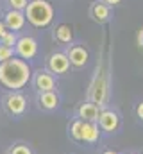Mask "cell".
<instances>
[{
  "mask_svg": "<svg viewBox=\"0 0 143 154\" xmlns=\"http://www.w3.org/2000/svg\"><path fill=\"white\" fill-rule=\"evenodd\" d=\"M31 66L20 57H11L0 63V84L11 91L22 90L31 81Z\"/></svg>",
  "mask_w": 143,
  "mask_h": 154,
  "instance_id": "obj_1",
  "label": "cell"
},
{
  "mask_svg": "<svg viewBox=\"0 0 143 154\" xmlns=\"http://www.w3.org/2000/svg\"><path fill=\"white\" fill-rule=\"evenodd\" d=\"M23 14L25 20L34 27H47L54 18V9L47 0H31Z\"/></svg>",
  "mask_w": 143,
  "mask_h": 154,
  "instance_id": "obj_2",
  "label": "cell"
},
{
  "mask_svg": "<svg viewBox=\"0 0 143 154\" xmlns=\"http://www.w3.org/2000/svg\"><path fill=\"white\" fill-rule=\"evenodd\" d=\"M4 109L13 116H20L27 111V99L20 91H11L4 99Z\"/></svg>",
  "mask_w": 143,
  "mask_h": 154,
  "instance_id": "obj_3",
  "label": "cell"
},
{
  "mask_svg": "<svg viewBox=\"0 0 143 154\" xmlns=\"http://www.w3.org/2000/svg\"><path fill=\"white\" fill-rule=\"evenodd\" d=\"M14 54L23 59V61H29L32 59L36 54H38V43L34 38L31 36H22V38L16 39V45H14Z\"/></svg>",
  "mask_w": 143,
  "mask_h": 154,
  "instance_id": "obj_4",
  "label": "cell"
},
{
  "mask_svg": "<svg viewBox=\"0 0 143 154\" xmlns=\"http://www.w3.org/2000/svg\"><path fill=\"white\" fill-rule=\"evenodd\" d=\"M4 23H5V27H7V31H11V32H16V31H20V29H23V25H25V14H23V11H14V9H11V11H7L5 14H4V20H2Z\"/></svg>",
  "mask_w": 143,
  "mask_h": 154,
  "instance_id": "obj_5",
  "label": "cell"
},
{
  "mask_svg": "<svg viewBox=\"0 0 143 154\" xmlns=\"http://www.w3.org/2000/svg\"><path fill=\"white\" fill-rule=\"evenodd\" d=\"M68 68H70V61H68L66 54L56 52L48 57V70L52 74H66Z\"/></svg>",
  "mask_w": 143,
  "mask_h": 154,
  "instance_id": "obj_6",
  "label": "cell"
},
{
  "mask_svg": "<svg viewBox=\"0 0 143 154\" xmlns=\"http://www.w3.org/2000/svg\"><path fill=\"white\" fill-rule=\"evenodd\" d=\"M34 86L38 88L39 93H43V91H54L56 79H54V75L50 72L39 70V72H36V75H34Z\"/></svg>",
  "mask_w": 143,
  "mask_h": 154,
  "instance_id": "obj_7",
  "label": "cell"
},
{
  "mask_svg": "<svg viewBox=\"0 0 143 154\" xmlns=\"http://www.w3.org/2000/svg\"><path fill=\"white\" fill-rule=\"evenodd\" d=\"M66 57H68L70 65H73V66H84V65L88 63V52H86L84 47H79V45L70 47Z\"/></svg>",
  "mask_w": 143,
  "mask_h": 154,
  "instance_id": "obj_8",
  "label": "cell"
},
{
  "mask_svg": "<svg viewBox=\"0 0 143 154\" xmlns=\"http://www.w3.org/2000/svg\"><path fill=\"white\" fill-rule=\"evenodd\" d=\"M99 124H100L102 131L113 133V131L118 129L120 120H118V115H116L114 111H102V113L99 115Z\"/></svg>",
  "mask_w": 143,
  "mask_h": 154,
  "instance_id": "obj_9",
  "label": "cell"
},
{
  "mask_svg": "<svg viewBox=\"0 0 143 154\" xmlns=\"http://www.w3.org/2000/svg\"><path fill=\"white\" fill-rule=\"evenodd\" d=\"M99 127L95 125V122H82V129H81V142L86 143H95L99 140Z\"/></svg>",
  "mask_w": 143,
  "mask_h": 154,
  "instance_id": "obj_10",
  "label": "cell"
},
{
  "mask_svg": "<svg viewBox=\"0 0 143 154\" xmlns=\"http://www.w3.org/2000/svg\"><path fill=\"white\" fill-rule=\"evenodd\" d=\"M99 118V108L93 102H84L79 108V120L82 122H95Z\"/></svg>",
  "mask_w": 143,
  "mask_h": 154,
  "instance_id": "obj_11",
  "label": "cell"
},
{
  "mask_svg": "<svg viewBox=\"0 0 143 154\" xmlns=\"http://www.w3.org/2000/svg\"><path fill=\"white\" fill-rule=\"evenodd\" d=\"M106 79H104V75H100L97 81H95V84H93V91H91V95H93V104H99V106H102L104 104V100H106Z\"/></svg>",
  "mask_w": 143,
  "mask_h": 154,
  "instance_id": "obj_12",
  "label": "cell"
},
{
  "mask_svg": "<svg viewBox=\"0 0 143 154\" xmlns=\"http://www.w3.org/2000/svg\"><path fill=\"white\" fill-rule=\"evenodd\" d=\"M39 106L43 108V109H56L57 106H59V97H57V93L56 91H43V93H39Z\"/></svg>",
  "mask_w": 143,
  "mask_h": 154,
  "instance_id": "obj_13",
  "label": "cell"
},
{
  "mask_svg": "<svg viewBox=\"0 0 143 154\" xmlns=\"http://www.w3.org/2000/svg\"><path fill=\"white\" fill-rule=\"evenodd\" d=\"M56 39L57 41H61V43H70L72 39H73V32H72V27L70 25H59L57 29H56Z\"/></svg>",
  "mask_w": 143,
  "mask_h": 154,
  "instance_id": "obj_14",
  "label": "cell"
},
{
  "mask_svg": "<svg viewBox=\"0 0 143 154\" xmlns=\"http://www.w3.org/2000/svg\"><path fill=\"white\" fill-rule=\"evenodd\" d=\"M93 18L97 22H106L107 18H109V9H107L104 4H97L93 7Z\"/></svg>",
  "mask_w": 143,
  "mask_h": 154,
  "instance_id": "obj_15",
  "label": "cell"
},
{
  "mask_svg": "<svg viewBox=\"0 0 143 154\" xmlns=\"http://www.w3.org/2000/svg\"><path fill=\"white\" fill-rule=\"evenodd\" d=\"M16 39L18 36L14 34V32H11V31H7L2 38H0V45H4V47H11V48H14V45H16Z\"/></svg>",
  "mask_w": 143,
  "mask_h": 154,
  "instance_id": "obj_16",
  "label": "cell"
},
{
  "mask_svg": "<svg viewBox=\"0 0 143 154\" xmlns=\"http://www.w3.org/2000/svg\"><path fill=\"white\" fill-rule=\"evenodd\" d=\"M9 154H32V149L25 143H16L9 149Z\"/></svg>",
  "mask_w": 143,
  "mask_h": 154,
  "instance_id": "obj_17",
  "label": "cell"
},
{
  "mask_svg": "<svg viewBox=\"0 0 143 154\" xmlns=\"http://www.w3.org/2000/svg\"><path fill=\"white\" fill-rule=\"evenodd\" d=\"M81 129H82V120H75V122L72 124V127H70L72 138L77 140V142H81Z\"/></svg>",
  "mask_w": 143,
  "mask_h": 154,
  "instance_id": "obj_18",
  "label": "cell"
},
{
  "mask_svg": "<svg viewBox=\"0 0 143 154\" xmlns=\"http://www.w3.org/2000/svg\"><path fill=\"white\" fill-rule=\"evenodd\" d=\"M11 57H14V48L0 45V63H4V61H7Z\"/></svg>",
  "mask_w": 143,
  "mask_h": 154,
  "instance_id": "obj_19",
  "label": "cell"
},
{
  "mask_svg": "<svg viewBox=\"0 0 143 154\" xmlns=\"http://www.w3.org/2000/svg\"><path fill=\"white\" fill-rule=\"evenodd\" d=\"M7 2H9L11 9H14V11H23L29 4V0H7Z\"/></svg>",
  "mask_w": 143,
  "mask_h": 154,
  "instance_id": "obj_20",
  "label": "cell"
},
{
  "mask_svg": "<svg viewBox=\"0 0 143 154\" xmlns=\"http://www.w3.org/2000/svg\"><path fill=\"white\" fill-rule=\"evenodd\" d=\"M5 32H7V27H5V23H4V22L0 20V38H2V36H4Z\"/></svg>",
  "mask_w": 143,
  "mask_h": 154,
  "instance_id": "obj_21",
  "label": "cell"
},
{
  "mask_svg": "<svg viewBox=\"0 0 143 154\" xmlns=\"http://www.w3.org/2000/svg\"><path fill=\"white\" fill-rule=\"evenodd\" d=\"M138 116H140V118L143 120V102L140 104V106H138Z\"/></svg>",
  "mask_w": 143,
  "mask_h": 154,
  "instance_id": "obj_22",
  "label": "cell"
},
{
  "mask_svg": "<svg viewBox=\"0 0 143 154\" xmlns=\"http://www.w3.org/2000/svg\"><path fill=\"white\" fill-rule=\"evenodd\" d=\"M138 39H140V45H141V47H143V31H141V32H140V38H138Z\"/></svg>",
  "mask_w": 143,
  "mask_h": 154,
  "instance_id": "obj_23",
  "label": "cell"
},
{
  "mask_svg": "<svg viewBox=\"0 0 143 154\" xmlns=\"http://www.w3.org/2000/svg\"><path fill=\"white\" fill-rule=\"evenodd\" d=\"M106 2H109V4H118L120 0H106Z\"/></svg>",
  "mask_w": 143,
  "mask_h": 154,
  "instance_id": "obj_24",
  "label": "cell"
},
{
  "mask_svg": "<svg viewBox=\"0 0 143 154\" xmlns=\"http://www.w3.org/2000/svg\"><path fill=\"white\" fill-rule=\"evenodd\" d=\"M104 154H116V152H114V151H106Z\"/></svg>",
  "mask_w": 143,
  "mask_h": 154,
  "instance_id": "obj_25",
  "label": "cell"
}]
</instances>
